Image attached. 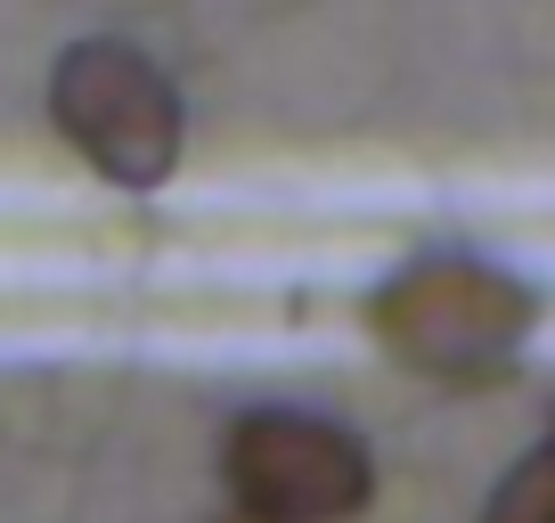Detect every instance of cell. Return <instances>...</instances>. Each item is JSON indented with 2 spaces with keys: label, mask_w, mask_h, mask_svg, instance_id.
Returning <instances> with one entry per match:
<instances>
[{
  "label": "cell",
  "mask_w": 555,
  "mask_h": 523,
  "mask_svg": "<svg viewBox=\"0 0 555 523\" xmlns=\"http://www.w3.org/2000/svg\"><path fill=\"white\" fill-rule=\"evenodd\" d=\"M482 523H555V442L531 450L499 490H490V515Z\"/></svg>",
  "instance_id": "cell-4"
},
{
  "label": "cell",
  "mask_w": 555,
  "mask_h": 523,
  "mask_svg": "<svg viewBox=\"0 0 555 523\" xmlns=\"http://www.w3.org/2000/svg\"><path fill=\"white\" fill-rule=\"evenodd\" d=\"M212 523H261V515H245V507H229V515H212Z\"/></svg>",
  "instance_id": "cell-5"
},
{
  "label": "cell",
  "mask_w": 555,
  "mask_h": 523,
  "mask_svg": "<svg viewBox=\"0 0 555 523\" xmlns=\"http://www.w3.org/2000/svg\"><path fill=\"white\" fill-rule=\"evenodd\" d=\"M50 131L90 164L99 180L147 196L180 173L189 115L172 74L131 41H74L50 66Z\"/></svg>",
  "instance_id": "cell-2"
},
{
  "label": "cell",
  "mask_w": 555,
  "mask_h": 523,
  "mask_svg": "<svg viewBox=\"0 0 555 523\" xmlns=\"http://www.w3.org/2000/svg\"><path fill=\"white\" fill-rule=\"evenodd\" d=\"M221 483L261 523H351L376 499V458L335 418H311V409H245L221 434Z\"/></svg>",
  "instance_id": "cell-3"
},
{
  "label": "cell",
  "mask_w": 555,
  "mask_h": 523,
  "mask_svg": "<svg viewBox=\"0 0 555 523\" xmlns=\"http://www.w3.org/2000/svg\"><path fill=\"white\" fill-rule=\"evenodd\" d=\"M367 328L425 384H490L539 328V295L474 254H425L367 295Z\"/></svg>",
  "instance_id": "cell-1"
}]
</instances>
